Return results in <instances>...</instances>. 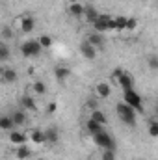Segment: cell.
Returning <instances> with one entry per match:
<instances>
[{
	"label": "cell",
	"instance_id": "obj_1",
	"mask_svg": "<svg viewBox=\"0 0 158 160\" xmlns=\"http://www.w3.org/2000/svg\"><path fill=\"white\" fill-rule=\"evenodd\" d=\"M123 102H125L126 106H130L132 110H136V112H143V101H141V95H140L134 88L123 91Z\"/></svg>",
	"mask_w": 158,
	"mask_h": 160
},
{
	"label": "cell",
	"instance_id": "obj_2",
	"mask_svg": "<svg viewBox=\"0 0 158 160\" xmlns=\"http://www.w3.org/2000/svg\"><path fill=\"white\" fill-rule=\"evenodd\" d=\"M116 112H117V118L125 125H128V127H136V110H132L130 106H126L125 102H119L117 108H116Z\"/></svg>",
	"mask_w": 158,
	"mask_h": 160
},
{
	"label": "cell",
	"instance_id": "obj_3",
	"mask_svg": "<svg viewBox=\"0 0 158 160\" xmlns=\"http://www.w3.org/2000/svg\"><path fill=\"white\" fill-rule=\"evenodd\" d=\"M43 52V47L39 45L37 39H26L22 45H21V54L24 58H36Z\"/></svg>",
	"mask_w": 158,
	"mask_h": 160
},
{
	"label": "cell",
	"instance_id": "obj_4",
	"mask_svg": "<svg viewBox=\"0 0 158 160\" xmlns=\"http://www.w3.org/2000/svg\"><path fill=\"white\" fill-rule=\"evenodd\" d=\"M93 142H95V145H99V147H102V149H116V140L102 128L101 132H97V134H93Z\"/></svg>",
	"mask_w": 158,
	"mask_h": 160
},
{
	"label": "cell",
	"instance_id": "obj_5",
	"mask_svg": "<svg viewBox=\"0 0 158 160\" xmlns=\"http://www.w3.org/2000/svg\"><path fill=\"white\" fill-rule=\"evenodd\" d=\"M110 19H112V15L99 13L97 21L93 22V32H97V34H104V32H108V22H110Z\"/></svg>",
	"mask_w": 158,
	"mask_h": 160
},
{
	"label": "cell",
	"instance_id": "obj_6",
	"mask_svg": "<svg viewBox=\"0 0 158 160\" xmlns=\"http://www.w3.org/2000/svg\"><path fill=\"white\" fill-rule=\"evenodd\" d=\"M17 80H19V75H17L15 69L4 67V69L0 71V82H2V84H15Z\"/></svg>",
	"mask_w": 158,
	"mask_h": 160
},
{
	"label": "cell",
	"instance_id": "obj_7",
	"mask_svg": "<svg viewBox=\"0 0 158 160\" xmlns=\"http://www.w3.org/2000/svg\"><path fill=\"white\" fill-rule=\"evenodd\" d=\"M80 54H82L86 60H95L97 54H99V50H97L95 47H91L87 41H82V43H80Z\"/></svg>",
	"mask_w": 158,
	"mask_h": 160
},
{
	"label": "cell",
	"instance_id": "obj_8",
	"mask_svg": "<svg viewBox=\"0 0 158 160\" xmlns=\"http://www.w3.org/2000/svg\"><path fill=\"white\" fill-rule=\"evenodd\" d=\"M117 84L123 88V91H125V89H132V88H134V77H132L128 71H123L117 78Z\"/></svg>",
	"mask_w": 158,
	"mask_h": 160
},
{
	"label": "cell",
	"instance_id": "obj_9",
	"mask_svg": "<svg viewBox=\"0 0 158 160\" xmlns=\"http://www.w3.org/2000/svg\"><path fill=\"white\" fill-rule=\"evenodd\" d=\"M9 142L15 145H24L28 142V134L21 130H9Z\"/></svg>",
	"mask_w": 158,
	"mask_h": 160
},
{
	"label": "cell",
	"instance_id": "obj_10",
	"mask_svg": "<svg viewBox=\"0 0 158 160\" xmlns=\"http://www.w3.org/2000/svg\"><path fill=\"white\" fill-rule=\"evenodd\" d=\"M71 77V69L69 67H65V65H58L56 69H54V78L58 80L60 84H63L65 80H69Z\"/></svg>",
	"mask_w": 158,
	"mask_h": 160
},
{
	"label": "cell",
	"instance_id": "obj_11",
	"mask_svg": "<svg viewBox=\"0 0 158 160\" xmlns=\"http://www.w3.org/2000/svg\"><path fill=\"white\" fill-rule=\"evenodd\" d=\"M86 41H87L91 47H95L97 50H101V48L104 47V36H102V34H97V32H91Z\"/></svg>",
	"mask_w": 158,
	"mask_h": 160
},
{
	"label": "cell",
	"instance_id": "obj_12",
	"mask_svg": "<svg viewBox=\"0 0 158 160\" xmlns=\"http://www.w3.org/2000/svg\"><path fill=\"white\" fill-rule=\"evenodd\" d=\"M34 28H36V19L34 17L26 15V17L21 19V32L22 34H30V32H34Z\"/></svg>",
	"mask_w": 158,
	"mask_h": 160
},
{
	"label": "cell",
	"instance_id": "obj_13",
	"mask_svg": "<svg viewBox=\"0 0 158 160\" xmlns=\"http://www.w3.org/2000/svg\"><path fill=\"white\" fill-rule=\"evenodd\" d=\"M95 93H97L99 99H108V97L112 95V88H110V84H106V82H99L97 88H95Z\"/></svg>",
	"mask_w": 158,
	"mask_h": 160
},
{
	"label": "cell",
	"instance_id": "obj_14",
	"mask_svg": "<svg viewBox=\"0 0 158 160\" xmlns=\"http://www.w3.org/2000/svg\"><path fill=\"white\" fill-rule=\"evenodd\" d=\"M84 9H86V6H84L82 2H71V4L67 6L69 15H73V17H77V19H80V17L84 15Z\"/></svg>",
	"mask_w": 158,
	"mask_h": 160
},
{
	"label": "cell",
	"instance_id": "obj_15",
	"mask_svg": "<svg viewBox=\"0 0 158 160\" xmlns=\"http://www.w3.org/2000/svg\"><path fill=\"white\" fill-rule=\"evenodd\" d=\"M21 104H22V110H28V112H37V102L34 101V97H32V95H22Z\"/></svg>",
	"mask_w": 158,
	"mask_h": 160
},
{
	"label": "cell",
	"instance_id": "obj_16",
	"mask_svg": "<svg viewBox=\"0 0 158 160\" xmlns=\"http://www.w3.org/2000/svg\"><path fill=\"white\" fill-rule=\"evenodd\" d=\"M84 21L86 22H89V24H93L95 21H97V17H99V11L93 8V6H86V9H84Z\"/></svg>",
	"mask_w": 158,
	"mask_h": 160
},
{
	"label": "cell",
	"instance_id": "obj_17",
	"mask_svg": "<svg viewBox=\"0 0 158 160\" xmlns=\"http://www.w3.org/2000/svg\"><path fill=\"white\" fill-rule=\"evenodd\" d=\"M28 140H32V142H34V143H37V145H43V143H47V140H45V130L34 128V130L28 134Z\"/></svg>",
	"mask_w": 158,
	"mask_h": 160
},
{
	"label": "cell",
	"instance_id": "obj_18",
	"mask_svg": "<svg viewBox=\"0 0 158 160\" xmlns=\"http://www.w3.org/2000/svg\"><path fill=\"white\" fill-rule=\"evenodd\" d=\"M11 119H13V125L15 127H22V125H26V114H24V110H17V112H13L11 114Z\"/></svg>",
	"mask_w": 158,
	"mask_h": 160
},
{
	"label": "cell",
	"instance_id": "obj_19",
	"mask_svg": "<svg viewBox=\"0 0 158 160\" xmlns=\"http://www.w3.org/2000/svg\"><path fill=\"white\" fill-rule=\"evenodd\" d=\"M45 140H47V143H58V140H60L58 128H54V127L47 128V130H45Z\"/></svg>",
	"mask_w": 158,
	"mask_h": 160
},
{
	"label": "cell",
	"instance_id": "obj_20",
	"mask_svg": "<svg viewBox=\"0 0 158 160\" xmlns=\"http://www.w3.org/2000/svg\"><path fill=\"white\" fill-rule=\"evenodd\" d=\"M15 157H17V160H28L32 157V151H30V147H26V143L24 145H17Z\"/></svg>",
	"mask_w": 158,
	"mask_h": 160
},
{
	"label": "cell",
	"instance_id": "obj_21",
	"mask_svg": "<svg viewBox=\"0 0 158 160\" xmlns=\"http://www.w3.org/2000/svg\"><path fill=\"white\" fill-rule=\"evenodd\" d=\"M13 128H15V125H13L11 116H0V130L9 132V130H13Z\"/></svg>",
	"mask_w": 158,
	"mask_h": 160
},
{
	"label": "cell",
	"instance_id": "obj_22",
	"mask_svg": "<svg viewBox=\"0 0 158 160\" xmlns=\"http://www.w3.org/2000/svg\"><path fill=\"white\" fill-rule=\"evenodd\" d=\"M11 58V50H9V45L6 41H0V62H9Z\"/></svg>",
	"mask_w": 158,
	"mask_h": 160
},
{
	"label": "cell",
	"instance_id": "obj_23",
	"mask_svg": "<svg viewBox=\"0 0 158 160\" xmlns=\"http://www.w3.org/2000/svg\"><path fill=\"white\" fill-rule=\"evenodd\" d=\"M89 119H93L95 123H99V125H102V127H104V125H106V121H108V119H106V116H104L99 108L91 110V118H89Z\"/></svg>",
	"mask_w": 158,
	"mask_h": 160
},
{
	"label": "cell",
	"instance_id": "obj_24",
	"mask_svg": "<svg viewBox=\"0 0 158 160\" xmlns=\"http://www.w3.org/2000/svg\"><path fill=\"white\" fill-rule=\"evenodd\" d=\"M86 128H87V132H89V134L93 136V134L101 132V130H102L104 127H102V125H99V123H95L93 119H87V121H86Z\"/></svg>",
	"mask_w": 158,
	"mask_h": 160
},
{
	"label": "cell",
	"instance_id": "obj_25",
	"mask_svg": "<svg viewBox=\"0 0 158 160\" xmlns=\"http://www.w3.org/2000/svg\"><path fill=\"white\" fill-rule=\"evenodd\" d=\"M32 88H34V93H36V95H45V93H47V84H45L43 80H36Z\"/></svg>",
	"mask_w": 158,
	"mask_h": 160
},
{
	"label": "cell",
	"instance_id": "obj_26",
	"mask_svg": "<svg viewBox=\"0 0 158 160\" xmlns=\"http://www.w3.org/2000/svg\"><path fill=\"white\" fill-rule=\"evenodd\" d=\"M37 41H39V45L43 47V50H45V48H50V47H52V43H54V41H52V38H50L48 34H41Z\"/></svg>",
	"mask_w": 158,
	"mask_h": 160
},
{
	"label": "cell",
	"instance_id": "obj_27",
	"mask_svg": "<svg viewBox=\"0 0 158 160\" xmlns=\"http://www.w3.org/2000/svg\"><path fill=\"white\" fill-rule=\"evenodd\" d=\"M136 28H138V19H136V17H126V24H125V30L132 32V30H136Z\"/></svg>",
	"mask_w": 158,
	"mask_h": 160
},
{
	"label": "cell",
	"instance_id": "obj_28",
	"mask_svg": "<svg viewBox=\"0 0 158 160\" xmlns=\"http://www.w3.org/2000/svg\"><path fill=\"white\" fill-rule=\"evenodd\" d=\"M0 38H2V41L11 39V38H13V30H11L9 26H4V28L0 30Z\"/></svg>",
	"mask_w": 158,
	"mask_h": 160
},
{
	"label": "cell",
	"instance_id": "obj_29",
	"mask_svg": "<svg viewBox=\"0 0 158 160\" xmlns=\"http://www.w3.org/2000/svg\"><path fill=\"white\" fill-rule=\"evenodd\" d=\"M116 149H104V153L101 155V160H116Z\"/></svg>",
	"mask_w": 158,
	"mask_h": 160
},
{
	"label": "cell",
	"instance_id": "obj_30",
	"mask_svg": "<svg viewBox=\"0 0 158 160\" xmlns=\"http://www.w3.org/2000/svg\"><path fill=\"white\" fill-rule=\"evenodd\" d=\"M149 136H151V138H156L158 136V121H151V123H149Z\"/></svg>",
	"mask_w": 158,
	"mask_h": 160
},
{
	"label": "cell",
	"instance_id": "obj_31",
	"mask_svg": "<svg viewBox=\"0 0 158 160\" xmlns=\"http://www.w3.org/2000/svg\"><path fill=\"white\" fill-rule=\"evenodd\" d=\"M114 22H116V30H125L126 17H114Z\"/></svg>",
	"mask_w": 158,
	"mask_h": 160
},
{
	"label": "cell",
	"instance_id": "obj_32",
	"mask_svg": "<svg viewBox=\"0 0 158 160\" xmlns=\"http://www.w3.org/2000/svg\"><path fill=\"white\" fill-rule=\"evenodd\" d=\"M56 110H58V102H48V104H47V114H48V116L56 114Z\"/></svg>",
	"mask_w": 158,
	"mask_h": 160
},
{
	"label": "cell",
	"instance_id": "obj_33",
	"mask_svg": "<svg viewBox=\"0 0 158 160\" xmlns=\"http://www.w3.org/2000/svg\"><path fill=\"white\" fill-rule=\"evenodd\" d=\"M149 67H151L153 71H156V69H158V58L155 56V54H153V56L149 58Z\"/></svg>",
	"mask_w": 158,
	"mask_h": 160
},
{
	"label": "cell",
	"instance_id": "obj_34",
	"mask_svg": "<svg viewBox=\"0 0 158 160\" xmlns=\"http://www.w3.org/2000/svg\"><path fill=\"white\" fill-rule=\"evenodd\" d=\"M121 73H123V69H119V67H117V69H116V71L112 73V78H114V80H117V78H119V75H121Z\"/></svg>",
	"mask_w": 158,
	"mask_h": 160
},
{
	"label": "cell",
	"instance_id": "obj_35",
	"mask_svg": "<svg viewBox=\"0 0 158 160\" xmlns=\"http://www.w3.org/2000/svg\"><path fill=\"white\" fill-rule=\"evenodd\" d=\"M37 160H47V158H37Z\"/></svg>",
	"mask_w": 158,
	"mask_h": 160
}]
</instances>
